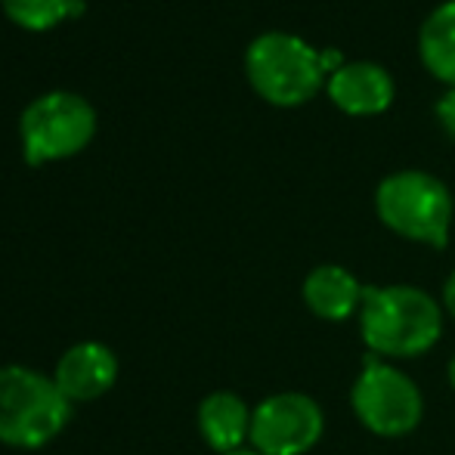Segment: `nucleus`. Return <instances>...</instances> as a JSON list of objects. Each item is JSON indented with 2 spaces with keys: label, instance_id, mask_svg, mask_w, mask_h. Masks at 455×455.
<instances>
[{
  "label": "nucleus",
  "instance_id": "nucleus-1",
  "mask_svg": "<svg viewBox=\"0 0 455 455\" xmlns=\"http://www.w3.org/2000/svg\"><path fill=\"white\" fill-rule=\"evenodd\" d=\"M360 331L375 356L415 360L440 341L443 310L415 285H365Z\"/></svg>",
  "mask_w": 455,
  "mask_h": 455
},
{
  "label": "nucleus",
  "instance_id": "nucleus-2",
  "mask_svg": "<svg viewBox=\"0 0 455 455\" xmlns=\"http://www.w3.org/2000/svg\"><path fill=\"white\" fill-rule=\"evenodd\" d=\"M72 403L53 381L28 365H0V443L37 450L62 434Z\"/></svg>",
  "mask_w": 455,
  "mask_h": 455
},
{
  "label": "nucleus",
  "instance_id": "nucleus-3",
  "mask_svg": "<svg viewBox=\"0 0 455 455\" xmlns=\"http://www.w3.org/2000/svg\"><path fill=\"white\" fill-rule=\"evenodd\" d=\"M378 220L400 239L427 248H446L452 229V192L427 171H396L375 189Z\"/></svg>",
  "mask_w": 455,
  "mask_h": 455
},
{
  "label": "nucleus",
  "instance_id": "nucleus-4",
  "mask_svg": "<svg viewBox=\"0 0 455 455\" xmlns=\"http://www.w3.org/2000/svg\"><path fill=\"white\" fill-rule=\"evenodd\" d=\"M245 75L254 93L279 108L304 106L329 81L319 50L288 31H264L248 44Z\"/></svg>",
  "mask_w": 455,
  "mask_h": 455
},
{
  "label": "nucleus",
  "instance_id": "nucleus-5",
  "mask_svg": "<svg viewBox=\"0 0 455 455\" xmlns=\"http://www.w3.org/2000/svg\"><path fill=\"white\" fill-rule=\"evenodd\" d=\"M96 137V108L91 100L72 91H50L25 106L19 118V140L28 164L41 168L50 162L78 156Z\"/></svg>",
  "mask_w": 455,
  "mask_h": 455
},
{
  "label": "nucleus",
  "instance_id": "nucleus-6",
  "mask_svg": "<svg viewBox=\"0 0 455 455\" xmlns=\"http://www.w3.org/2000/svg\"><path fill=\"white\" fill-rule=\"evenodd\" d=\"M350 406L365 431L387 440L412 434L425 415L419 384L375 354L365 356L360 378L350 390Z\"/></svg>",
  "mask_w": 455,
  "mask_h": 455
},
{
  "label": "nucleus",
  "instance_id": "nucleus-7",
  "mask_svg": "<svg viewBox=\"0 0 455 455\" xmlns=\"http://www.w3.org/2000/svg\"><path fill=\"white\" fill-rule=\"evenodd\" d=\"M325 415L319 403L298 390L273 394L251 412V450L260 455H304L323 440Z\"/></svg>",
  "mask_w": 455,
  "mask_h": 455
},
{
  "label": "nucleus",
  "instance_id": "nucleus-8",
  "mask_svg": "<svg viewBox=\"0 0 455 455\" xmlns=\"http://www.w3.org/2000/svg\"><path fill=\"white\" fill-rule=\"evenodd\" d=\"M53 381L68 403H93L118 381V356L102 341H81L60 356Z\"/></svg>",
  "mask_w": 455,
  "mask_h": 455
},
{
  "label": "nucleus",
  "instance_id": "nucleus-9",
  "mask_svg": "<svg viewBox=\"0 0 455 455\" xmlns=\"http://www.w3.org/2000/svg\"><path fill=\"white\" fill-rule=\"evenodd\" d=\"M329 100L335 102V108H341L350 118H369V115H381L394 102V78L384 66L378 62H347L344 68H338L329 81H325Z\"/></svg>",
  "mask_w": 455,
  "mask_h": 455
},
{
  "label": "nucleus",
  "instance_id": "nucleus-10",
  "mask_svg": "<svg viewBox=\"0 0 455 455\" xmlns=\"http://www.w3.org/2000/svg\"><path fill=\"white\" fill-rule=\"evenodd\" d=\"M363 291L365 285H360V279L341 264H323L310 270L300 288L307 310L325 323H344L354 313H360Z\"/></svg>",
  "mask_w": 455,
  "mask_h": 455
},
{
  "label": "nucleus",
  "instance_id": "nucleus-11",
  "mask_svg": "<svg viewBox=\"0 0 455 455\" xmlns=\"http://www.w3.org/2000/svg\"><path fill=\"white\" fill-rule=\"evenodd\" d=\"M251 412L248 403L233 390H214L198 403V434L214 452L229 455L245 450V440L251 437Z\"/></svg>",
  "mask_w": 455,
  "mask_h": 455
},
{
  "label": "nucleus",
  "instance_id": "nucleus-12",
  "mask_svg": "<svg viewBox=\"0 0 455 455\" xmlns=\"http://www.w3.org/2000/svg\"><path fill=\"white\" fill-rule=\"evenodd\" d=\"M419 56L434 78L455 87V0L427 12L419 28Z\"/></svg>",
  "mask_w": 455,
  "mask_h": 455
},
{
  "label": "nucleus",
  "instance_id": "nucleus-13",
  "mask_svg": "<svg viewBox=\"0 0 455 455\" xmlns=\"http://www.w3.org/2000/svg\"><path fill=\"white\" fill-rule=\"evenodd\" d=\"M72 0H0L10 22H16L25 31H50L68 19Z\"/></svg>",
  "mask_w": 455,
  "mask_h": 455
},
{
  "label": "nucleus",
  "instance_id": "nucleus-14",
  "mask_svg": "<svg viewBox=\"0 0 455 455\" xmlns=\"http://www.w3.org/2000/svg\"><path fill=\"white\" fill-rule=\"evenodd\" d=\"M437 121L446 137L455 140V87H450V91L437 100Z\"/></svg>",
  "mask_w": 455,
  "mask_h": 455
},
{
  "label": "nucleus",
  "instance_id": "nucleus-15",
  "mask_svg": "<svg viewBox=\"0 0 455 455\" xmlns=\"http://www.w3.org/2000/svg\"><path fill=\"white\" fill-rule=\"evenodd\" d=\"M319 62H323V72L325 78H331V75L338 72V68H344L347 62H344V56L338 53V50H319Z\"/></svg>",
  "mask_w": 455,
  "mask_h": 455
},
{
  "label": "nucleus",
  "instance_id": "nucleus-16",
  "mask_svg": "<svg viewBox=\"0 0 455 455\" xmlns=\"http://www.w3.org/2000/svg\"><path fill=\"white\" fill-rule=\"evenodd\" d=\"M443 307H446V313L455 319V270L450 273V279H446V285H443Z\"/></svg>",
  "mask_w": 455,
  "mask_h": 455
},
{
  "label": "nucleus",
  "instance_id": "nucleus-17",
  "mask_svg": "<svg viewBox=\"0 0 455 455\" xmlns=\"http://www.w3.org/2000/svg\"><path fill=\"white\" fill-rule=\"evenodd\" d=\"M84 0H72V4H68V19H78L81 12H84Z\"/></svg>",
  "mask_w": 455,
  "mask_h": 455
},
{
  "label": "nucleus",
  "instance_id": "nucleus-18",
  "mask_svg": "<svg viewBox=\"0 0 455 455\" xmlns=\"http://www.w3.org/2000/svg\"><path fill=\"white\" fill-rule=\"evenodd\" d=\"M229 455H260V452L251 450V446H245V450H235V452H229Z\"/></svg>",
  "mask_w": 455,
  "mask_h": 455
},
{
  "label": "nucleus",
  "instance_id": "nucleus-19",
  "mask_svg": "<svg viewBox=\"0 0 455 455\" xmlns=\"http://www.w3.org/2000/svg\"><path fill=\"white\" fill-rule=\"evenodd\" d=\"M450 384H452V390H455V354H452V360H450Z\"/></svg>",
  "mask_w": 455,
  "mask_h": 455
}]
</instances>
